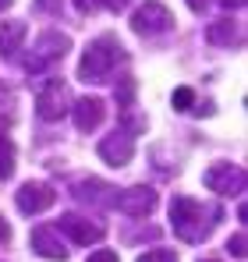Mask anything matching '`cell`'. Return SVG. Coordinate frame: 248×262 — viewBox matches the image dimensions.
I'll list each match as a JSON object with an SVG mask.
<instances>
[{
    "label": "cell",
    "mask_w": 248,
    "mask_h": 262,
    "mask_svg": "<svg viewBox=\"0 0 248 262\" xmlns=\"http://www.w3.org/2000/svg\"><path fill=\"white\" fill-rule=\"evenodd\" d=\"M220 206H209V202H199L192 195H174L170 202V227L174 234L184 241V245H199L213 234V227L220 223Z\"/></svg>",
    "instance_id": "obj_1"
},
{
    "label": "cell",
    "mask_w": 248,
    "mask_h": 262,
    "mask_svg": "<svg viewBox=\"0 0 248 262\" xmlns=\"http://www.w3.org/2000/svg\"><path fill=\"white\" fill-rule=\"evenodd\" d=\"M121 60H124L121 39H117V36H99V39H92V43L85 46L82 64H78V78L99 85V82H107V78L114 75V68H117Z\"/></svg>",
    "instance_id": "obj_2"
},
{
    "label": "cell",
    "mask_w": 248,
    "mask_h": 262,
    "mask_svg": "<svg viewBox=\"0 0 248 262\" xmlns=\"http://www.w3.org/2000/svg\"><path fill=\"white\" fill-rule=\"evenodd\" d=\"M68 46H71V39H68L64 32H57V29L39 32V39H36V46H32V53L25 57V71H29V75H39L43 68L57 64V60L68 53Z\"/></svg>",
    "instance_id": "obj_3"
},
{
    "label": "cell",
    "mask_w": 248,
    "mask_h": 262,
    "mask_svg": "<svg viewBox=\"0 0 248 262\" xmlns=\"http://www.w3.org/2000/svg\"><path fill=\"white\" fill-rule=\"evenodd\" d=\"M170 25H174V14L167 11V4H160V0H146V4H138L135 14H131V29H135L138 36H160Z\"/></svg>",
    "instance_id": "obj_4"
},
{
    "label": "cell",
    "mask_w": 248,
    "mask_h": 262,
    "mask_svg": "<svg viewBox=\"0 0 248 262\" xmlns=\"http://www.w3.org/2000/svg\"><path fill=\"white\" fill-rule=\"evenodd\" d=\"M71 89L64 85L60 78H53V82H46L39 89V96H36V114H39L43 121H60L68 110H71Z\"/></svg>",
    "instance_id": "obj_5"
},
{
    "label": "cell",
    "mask_w": 248,
    "mask_h": 262,
    "mask_svg": "<svg viewBox=\"0 0 248 262\" xmlns=\"http://www.w3.org/2000/svg\"><path fill=\"white\" fill-rule=\"evenodd\" d=\"M114 206L121 209L124 216H149L153 209H156V191L153 188H146V184H131V188H124V191H114Z\"/></svg>",
    "instance_id": "obj_6"
},
{
    "label": "cell",
    "mask_w": 248,
    "mask_h": 262,
    "mask_svg": "<svg viewBox=\"0 0 248 262\" xmlns=\"http://www.w3.org/2000/svg\"><path fill=\"white\" fill-rule=\"evenodd\" d=\"M206 188H213L216 195H241L245 191V170L238 167V163H213L206 170Z\"/></svg>",
    "instance_id": "obj_7"
},
{
    "label": "cell",
    "mask_w": 248,
    "mask_h": 262,
    "mask_svg": "<svg viewBox=\"0 0 248 262\" xmlns=\"http://www.w3.org/2000/svg\"><path fill=\"white\" fill-rule=\"evenodd\" d=\"M53 199H57V191H53L50 184H39V181L22 184V188H18V195H14V202H18V209H22L25 216L46 213V209L53 206Z\"/></svg>",
    "instance_id": "obj_8"
},
{
    "label": "cell",
    "mask_w": 248,
    "mask_h": 262,
    "mask_svg": "<svg viewBox=\"0 0 248 262\" xmlns=\"http://www.w3.org/2000/svg\"><path fill=\"white\" fill-rule=\"evenodd\" d=\"M60 234H68L75 245H99L103 241V227L89 216H78V213H64L60 223H57Z\"/></svg>",
    "instance_id": "obj_9"
},
{
    "label": "cell",
    "mask_w": 248,
    "mask_h": 262,
    "mask_svg": "<svg viewBox=\"0 0 248 262\" xmlns=\"http://www.w3.org/2000/svg\"><path fill=\"white\" fill-rule=\"evenodd\" d=\"M131 156H135V135H128L124 128L110 131V135L99 142V160L110 163V167H124Z\"/></svg>",
    "instance_id": "obj_10"
},
{
    "label": "cell",
    "mask_w": 248,
    "mask_h": 262,
    "mask_svg": "<svg viewBox=\"0 0 248 262\" xmlns=\"http://www.w3.org/2000/svg\"><path fill=\"white\" fill-rule=\"evenodd\" d=\"M29 245H32L36 255H43V259H50V262L68 259V245H64V237H60L57 227H36V230L29 234Z\"/></svg>",
    "instance_id": "obj_11"
},
{
    "label": "cell",
    "mask_w": 248,
    "mask_h": 262,
    "mask_svg": "<svg viewBox=\"0 0 248 262\" xmlns=\"http://www.w3.org/2000/svg\"><path fill=\"white\" fill-rule=\"evenodd\" d=\"M71 110H75V128L78 131H96L103 124V117H107V103H103L99 96H82V99H75Z\"/></svg>",
    "instance_id": "obj_12"
},
{
    "label": "cell",
    "mask_w": 248,
    "mask_h": 262,
    "mask_svg": "<svg viewBox=\"0 0 248 262\" xmlns=\"http://www.w3.org/2000/svg\"><path fill=\"white\" fill-rule=\"evenodd\" d=\"M71 195L78 202H89V206H114V188L107 181H99V177H82L71 188Z\"/></svg>",
    "instance_id": "obj_13"
},
{
    "label": "cell",
    "mask_w": 248,
    "mask_h": 262,
    "mask_svg": "<svg viewBox=\"0 0 248 262\" xmlns=\"http://www.w3.org/2000/svg\"><path fill=\"white\" fill-rule=\"evenodd\" d=\"M206 39L213 46H241V29H238V21L234 18H216L213 25L206 29Z\"/></svg>",
    "instance_id": "obj_14"
},
{
    "label": "cell",
    "mask_w": 248,
    "mask_h": 262,
    "mask_svg": "<svg viewBox=\"0 0 248 262\" xmlns=\"http://www.w3.org/2000/svg\"><path fill=\"white\" fill-rule=\"evenodd\" d=\"M25 32H29V25L18 21V18L0 21V57H14L18 46H22V39H25Z\"/></svg>",
    "instance_id": "obj_15"
},
{
    "label": "cell",
    "mask_w": 248,
    "mask_h": 262,
    "mask_svg": "<svg viewBox=\"0 0 248 262\" xmlns=\"http://www.w3.org/2000/svg\"><path fill=\"white\" fill-rule=\"evenodd\" d=\"M14 174V142L7 135H0V181Z\"/></svg>",
    "instance_id": "obj_16"
},
{
    "label": "cell",
    "mask_w": 248,
    "mask_h": 262,
    "mask_svg": "<svg viewBox=\"0 0 248 262\" xmlns=\"http://www.w3.org/2000/svg\"><path fill=\"white\" fill-rule=\"evenodd\" d=\"M170 103H174V110H192V103H195V92L188 85H181V89H174V96H170Z\"/></svg>",
    "instance_id": "obj_17"
},
{
    "label": "cell",
    "mask_w": 248,
    "mask_h": 262,
    "mask_svg": "<svg viewBox=\"0 0 248 262\" xmlns=\"http://www.w3.org/2000/svg\"><path fill=\"white\" fill-rule=\"evenodd\" d=\"M138 262H177V255H174L170 248H153V252L138 255Z\"/></svg>",
    "instance_id": "obj_18"
},
{
    "label": "cell",
    "mask_w": 248,
    "mask_h": 262,
    "mask_svg": "<svg viewBox=\"0 0 248 262\" xmlns=\"http://www.w3.org/2000/svg\"><path fill=\"white\" fill-rule=\"evenodd\" d=\"M227 252H231L234 259H245V234H234V237L227 241Z\"/></svg>",
    "instance_id": "obj_19"
},
{
    "label": "cell",
    "mask_w": 248,
    "mask_h": 262,
    "mask_svg": "<svg viewBox=\"0 0 248 262\" xmlns=\"http://www.w3.org/2000/svg\"><path fill=\"white\" fill-rule=\"evenodd\" d=\"M131 96H135V82H131V78H124V85L117 89V99H121V106H131Z\"/></svg>",
    "instance_id": "obj_20"
},
{
    "label": "cell",
    "mask_w": 248,
    "mask_h": 262,
    "mask_svg": "<svg viewBox=\"0 0 248 262\" xmlns=\"http://www.w3.org/2000/svg\"><path fill=\"white\" fill-rule=\"evenodd\" d=\"M89 262H117V252H110V248H99V252H92Z\"/></svg>",
    "instance_id": "obj_21"
},
{
    "label": "cell",
    "mask_w": 248,
    "mask_h": 262,
    "mask_svg": "<svg viewBox=\"0 0 248 262\" xmlns=\"http://www.w3.org/2000/svg\"><path fill=\"white\" fill-rule=\"evenodd\" d=\"M184 4H188V7H192L195 14H202V11H206V7L213 4V0H184Z\"/></svg>",
    "instance_id": "obj_22"
},
{
    "label": "cell",
    "mask_w": 248,
    "mask_h": 262,
    "mask_svg": "<svg viewBox=\"0 0 248 262\" xmlns=\"http://www.w3.org/2000/svg\"><path fill=\"white\" fill-rule=\"evenodd\" d=\"M4 241H11V223L0 216V245H4Z\"/></svg>",
    "instance_id": "obj_23"
},
{
    "label": "cell",
    "mask_w": 248,
    "mask_h": 262,
    "mask_svg": "<svg viewBox=\"0 0 248 262\" xmlns=\"http://www.w3.org/2000/svg\"><path fill=\"white\" fill-rule=\"evenodd\" d=\"M53 7H60V0H36V11H53Z\"/></svg>",
    "instance_id": "obj_24"
},
{
    "label": "cell",
    "mask_w": 248,
    "mask_h": 262,
    "mask_svg": "<svg viewBox=\"0 0 248 262\" xmlns=\"http://www.w3.org/2000/svg\"><path fill=\"white\" fill-rule=\"evenodd\" d=\"M103 4H107V7H110V11H124V7H128V4H131V0H103Z\"/></svg>",
    "instance_id": "obj_25"
},
{
    "label": "cell",
    "mask_w": 248,
    "mask_h": 262,
    "mask_svg": "<svg viewBox=\"0 0 248 262\" xmlns=\"http://www.w3.org/2000/svg\"><path fill=\"white\" fill-rule=\"evenodd\" d=\"M75 7H78V11H92V7H96V0H75Z\"/></svg>",
    "instance_id": "obj_26"
},
{
    "label": "cell",
    "mask_w": 248,
    "mask_h": 262,
    "mask_svg": "<svg viewBox=\"0 0 248 262\" xmlns=\"http://www.w3.org/2000/svg\"><path fill=\"white\" fill-rule=\"evenodd\" d=\"M11 4H14V0H0V11H4V7H11Z\"/></svg>",
    "instance_id": "obj_27"
},
{
    "label": "cell",
    "mask_w": 248,
    "mask_h": 262,
    "mask_svg": "<svg viewBox=\"0 0 248 262\" xmlns=\"http://www.w3.org/2000/svg\"><path fill=\"white\" fill-rule=\"evenodd\" d=\"M202 262H216V259H202Z\"/></svg>",
    "instance_id": "obj_28"
}]
</instances>
